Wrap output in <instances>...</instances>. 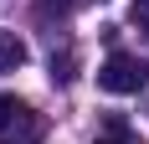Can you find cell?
<instances>
[{"label":"cell","instance_id":"1","mask_svg":"<svg viewBox=\"0 0 149 144\" xmlns=\"http://www.w3.org/2000/svg\"><path fill=\"white\" fill-rule=\"evenodd\" d=\"M144 82H149V62L129 57V52H113V57L98 67V87H103V93H139Z\"/></svg>","mask_w":149,"mask_h":144},{"label":"cell","instance_id":"2","mask_svg":"<svg viewBox=\"0 0 149 144\" xmlns=\"http://www.w3.org/2000/svg\"><path fill=\"white\" fill-rule=\"evenodd\" d=\"M26 57H31V46L21 41L15 31H0V77H5V72H21Z\"/></svg>","mask_w":149,"mask_h":144},{"label":"cell","instance_id":"3","mask_svg":"<svg viewBox=\"0 0 149 144\" xmlns=\"http://www.w3.org/2000/svg\"><path fill=\"white\" fill-rule=\"evenodd\" d=\"M10 129H31V108L10 93H0V134H10Z\"/></svg>","mask_w":149,"mask_h":144},{"label":"cell","instance_id":"4","mask_svg":"<svg viewBox=\"0 0 149 144\" xmlns=\"http://www.w3.org/2000/svg\"><path fill=\"white\" fill-rule=\"evenodd\" d=\"M129 21H134L139 31L149 36V0H134V10H129Z\"/></svg>","mask_w":149,"mask_h":144},{"label":"cell","instance_id":"5","mask_svg":"<svg viewBox=\"0 0 149 144\" xmlns=\"http://www.w3.org/2000/svg\"><path fill=\"white\" fill-rule=\"evenodd\" d=\"M67 5H72V0H41V15H52V10L62 15V10H67Z\"/></svg>","mask_w":149,"mask_h":144},{"label":"cell","instance_id":"6","mask_svg":"<svg viewBox=\"0 0 149 144\" xmlns=\"http://www.w3.org/2000/svg\"><path fill=\"white\" fill-rule=\"evenodd\" d=\"M98 144H129V139H123V134H108V139H98Z\"/></svg>","mask_w":149,"mask_h":144}]
</instances>
